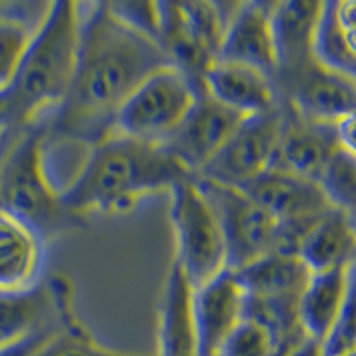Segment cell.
Here are the masks:
<instances>
[{
  "label": "cell",
  "instance_id": "7402d4cb",
  "mask_svg": "<svg viewBox=\"0 0 356 356\" xmlns=\"http://www.w3.org/2000/svg\"><path fill=\"white\" fill-rule=\"evenodd\" d=\"M237 275L250 300H300L312 271L298 255L273 251L243 267Z\"/></svg>",
  "mask_w": 356,
  "mask_h": 356
},
{
  "label": "cell",
  "instance_id": "7c38bea8",
  "mask_svg": "<svg viewBox=\"0 0 356 356\" xmlns=\"http://www.w3.org/2000/svg\"><path fill=\"white\" fill-rule=\"evenodd\" d=\"M246 292L232 269L195 289V323L200 356H218L222 344L246 319Z\"/></svg>",
  "mask_w": 356,
  "mask_h": 356
},
{
  "label": "cell",
  "instance_id": "d6986e66",
  "mask_svg": "<svg viewBox=\"0 0 356 356\" xmlns=\"http://www.w3.org/2000/svg\"><path fill=\"white\" fill-rule=\"evenodd\" d=\"M355 0H328L321 4L312 56L324 68L356 79Z\"/></svg>",
  "mask_w": 356,
  "mask_h": 356
},
{
  "label": "cell",
  "instance_id": "f546056e",
  "mask_svg": "<svg viewBox=\"0 0 356 356\" xmlns=\"http://www.w3.org/2000/svg\"><path fill=\"white\" fill-rule=\"evenodd\" d=\"M335 136L340 148L355 154V114L342 118L340 122L335 123Z\"/></svg>",
  "mask_w": 356,
  "mask_h": 356
},
{
  "label": "cell",
  "instance_id": "1f68e13d",
  "mask_svg": "<svg viewBox=\"0 0 356 356\" xmlns=\"http://www.w3.org/2000/svg\"><path fill=\"white\" fill-rule=\"evenodd\" d=\"M4 139H6V127L2 125V122H0V150H2V145H4Z\"/></svg>",
  "mask_w": 356,
  "mask_h": 356
},
{
  "label": "cell",
  "instance_id": "8fae6325",
  "mask_svg": "<svg viewBox=\"0 0 356 356\" xmlns=\"http://www.w3.org/2000/svg\"><path fill=\"white\" fill-rule=\"evenodd\" d=\"M239 189L284 227L310 230L324 212L333 209L316 180L278 168H269Z\"/></svg>",
  "mask_w": 356,
  "mask_h": 356
},
{
  "label": "cell",
  "instance_id": "d6a6232c",
  "mask_svg": "<svg viewBox=\"0 0 356 356\" xmlns=\"http://www.w3.org/2000/svg\"><path fill=\"white\" fill-rule=\"evenodd\" d=\"M2 111H4V100H2V93H0V118H2Z\"/></svg>",
  "mask_w": 356,
  "mask_h": 356
},
{
  "label": "cell",
  "instance_id": "4316f807",
  "mask_svg": "<svg viewBox=\"0 0 356 356\" xmlns=\"http://www.w3.org/2000/svg\"><path fill=\"white\" fill-rule=\"evenodd\" d=\"M218 356H276V342L267 326L246 317L222 344Z\"/></svg>",
  "mask_w": 356,
  "mask_h": 356
},
{
  "label": "cell",
  "instance_id": "5bb4252c",
  "mask_svg": "<svg viewBox=\"0 0 356 356\" xmlns=\"http://www.w3.org/2000/svg\"><path fill=\"white\" fill-rule=\"evenodd\" d=\"M273 2H239L228 20L218 59L251 66L275 81V38L271 25Z\"/></svg>",
  "mask_w": 356,
  "mask_h": 356
},
{
  "label": "cell",
  "instance_id": "52a82bcc",
  "mask_svg": "<svg viewBox=\"0 0 356 356\" xmlns=\"http://www.w3.org/2000/svg\"><path fill=\"white\" fill-rule=\"evenodd\" d=\"M196 178L211 203L227 244L228 269L239 271L276 251L278 222L239 187L221 186Z\"/></svg>",
  "mask_w": 356,
  "mask_h": 356
},
{
  "label": "cell",
  "instance_id": "277c9868",
  "mask_svg": "<svg viewBox=\"0 0 356 356\" xmlns=\"http://www.w3.org/2000/svg\"><path fill=\"white\" fill-rule=\"evenodd\" d=\"M47 120L6 130L0 150V211L27 222L44 241L81 221L65 209L50 173Z\"/></svg>",
  "mask_w": 356,
  "mask_h": 356
},
{
  "label": "cell",
  "instance_id": "2e32d148",
  "mask_svg": "<svg viewBox=\"0 0 356 356\" xmlns=\"http://www.w3.org/2000/svg\"><path fill=\"white\" fill-rule=\"evenodd\" d=\"M44 243L27 222L0 211V294L29 291L43 282Z\"/></svg>",
  "mask_w": 356,
  "mask_h": 356
},
{
  "label": "cell",
  "instance_id": "6da1fadb",
  "mask_svg": "<svg viewBox=\"0 0 356 356\" xmlns=\"http://www.w3.org/2000/svg\"><path fill=\"white\" fill-rule=\"evenodd\" d=\"M170 65L161 44L120 20L109 2L81 4L77 65L65 100L47 120L49 141L93 146L106 139L134 89Z\"/></svg>",
  "mask_w": 356,
  "mask_h": 356
},
{
  "label": "cell",
  "instance_id": "836d02e7",
  "mask_svg": "<svg viewBox=\"0 0 356 356\" xmlns=\"http://www.w3.org/2000/svg\"><path fill=\"white\" fill-rule=\"evenodd\" d=\"M351 356H356V355H351Z\"/></svg>",
  "mask_w": 356,
  "mask_h": 356
},
{
  "label": "cell",
  "instance_id": "d4e9b609",
  "mask_svg": "<svg viewBox=\"0 0 356 356\" xmlns=\"http://www.w3.org/2000/svg\"><path fill=\"white\" fill-rule=\"evenodd\" d=\"M317 184L333 209L355 216L356 159L353 152L339 148L323 170Z\"/></svg>",
  "mask_w": 356,
  "mask_h": 356
},
{
  "label": "cell",
  "instance_id": "ac0fdd59",
  "mask_svg": "<svg viewBox=\"0 0 356 356\" xmlns=\"http://www.w3.org/2000/svg\"><path fill=\"white\" fill-rule=\"evenodd\" d=\"M355 296V266L312 273L300 298L298 316L307 337L323 340Z\"/></svg>",
  "mask_w": 356,
  "mask_h": 356
},
{
  "label": "cell",
  "instance_id": "f1b7e54d",
  "mask_svg": "<svg viewBox=\"0 0 356 356\" xmlns=\"http://www.w3.org/2000/svg\"><path fill=\"white\" fill-rule=\"evenodd\" d=\"M47 6L31 4V2L27 4V2H9V0H0V18H15V20L40 24L44 11H47Z\"/></svg>",
  "mask_w": 356,
  "mask_h": 356
},
{
  "label": "cell",
  "instance_id": "603a6c76",
  "mask_svg": "<svg viewBox=\"0 0 356 356\" xmlns=\"http://www.w3.org/2000/svg\"><path fill=\"white\" fill-rule=\"evenodd\" d=\"M52 294L54 308L61 330L41 349L38 356H154L125 353L102 346L91 332L86 328L73 310L72 285L63 276H54L47 282Z\"/></svg>",
  "mask_w": 356,
  "mask_h": 356
},
{
  "label": "cell",
  "instance_id": "cb8c5ba5",
  "mask_svg": "<svg viewBox=\"0 0 356 356\" xmlns=\"http://www.w3.org/2000/svg\"><path fill=\"white\" fill-rule=\"evenodd\" d=\"M54 323L59 319L47 282L29 291L0 294V348Z\"/></svg>",
  "mask_w": 356,
  "mask_h": 356
},
{
  "label": "cell",
  "instance_id": "5b68a950",
  "mask_svg": "<svg viewBox=\"0 0 356 356\" xmlns=\"http://www.w3.org/2000/svg\"><path fill=\"white\" fill-rule=\"evenodd\" d=\"M170 196V218L177 235L175 264L193 289H200L228 269L225 237L195 177L175 184Z\"/></svg>",
  "mask_w": 356,
  "mask_h": 356
},
{
  "label": "cell",
  "instance_id": "4dcf8cb0",
  "mask_svg": "<svg viewBox=\"0 0 356 356\" xmlns=\"http://www.w3.org/2000/svg\"><path fill=\"white\" fill-rule=\"evenodd\" d=\"M287 356H324V355H323V348H321L319 340L307 337V339L296 346Z\"/></svg>",
  "mask_w": 356,
  "mask_h": 356
},
{
  "label": "cell",
  "instance_id": "3957f363",
  "mask_svg": "<svg viewBox=\"0 0 356 356\" xmlns=\"http://www.w3.org/2000/svg\"><path fill=\"white\" fill-rule=\"evenodd\" d=\"M81 40V4L57 0L47 6L22 57L17 75L2 93L0 122L6 130L43 122L61 106L72 84Z\"/></svg>",
  "mask_w": 356,
  "mask_h": 356
},
{
  "label": "cell",
  "instance_id": "ba28073f",
  "mask_svg": "<svg viewBox=\"0 0 356 356\" xmlns=\"http://www.w3.org/2000/svg\"><path fill=\"white\" fill-rule=\"evenodd\" d=\"M282 122V106L269 113L246 116L196 177L221 186H246L273 166Z\"/></svg>",
  "mask_w": 356,
  "mask_h": 356
},
{
  "label": "cell",
  "instance_id": "4fadbf2b",
  "mask_svg": "<svg viewBox=\"0 0 356 356\" xmlns=\"http://www.w3.org/2000/svg\"><path fill=\"white\" fill-rule=\"evenodd\" d=\"M282 134L271 168L319 180L332 155L340 148L335 136V123L308 122L292 113L282 102Z\"/></svg>",
  "mask_w": 356,
  "mask_h": 356
},
{
  "label": "cell",
  "instance_id": "484cf974",
  "mask_svg": "<svg viewBox=\"0 0 356 356\" xmlns=\"http://www.w3.org/2000/svg\"><path fill=\"white\" fill-rule=\"evenodd\" d=\"M38 24L0 18V93L13 82Z\"/></svg>",
  "mask_w": 356,
  "mask_h": 356
},
{
  "label": "cell",
  "instance_id": "8992f818",
  "mask_svg": "<svg viewBox=\"0 0 356 356\" xmlns=\"http://www.w3.org/2000/svg\"><path fill=\"white\" fill-rule=\"evenodd\" d=\"M200 91L175 66L155 70L123 102L114 130L150 145H164L182 123Z\"/></svg>",
  "mask_w": 356,
  "mask_h": 356
},
{
  "label": "cell",
  "instance_id": "9a60e30c",
  "mask_svg": "<svg viewBox=\"0 0 356 356\" xmlns=\"http://www.w3.org/2000/svg\"><path fill=\"white\" fill-rule=\"evenodd\" d=\"M203 89L222 106L243 116H253L280 107L275 81L251 66L216 59L203 77Z\"/></svg>",
  "mask_w": 356,
  "mask_h": 356
},
{
  "label": "cell",
  "instance_id": "30bf717a",
  "mask_svg": "<svg viewBox=\"0 0 356 356\" xmlns=\"http://www.w3.org/2000/svg\"><path fill=\"white\" fill-rule=\"evenodd\" d=\"M244 118L246 116L219 104L203 89L196 95L182 123L162 146L196 177Z\"/></svg>",
  "mask_w": 356,
  "mask_h": 356
},
{
  "label": "cell",
  "instance_id": "e0dca14e",
  "mask_svg": "<svg viewBox=\"0 0 356 356\" xmlns=\"http://www.w3.org/2000/svg\"><path fill=\"white\" fill-rule=\"evenodd\" d=\"M193 300L195 289L173 262L162 294L157 356H200Z\"/></svg>",
  "mask_w": 356,
  "mask_h": 356
},
{
  "label": "cell",
  "instance_id": "83f0119b",
  "mask_svg": "<svg viewBox=\"0 0 356 356\" xmlns=\"http://www.w3.org/2000/svg\"><path fill=\"white\" fill-rule=\"evenodd\" d=\"M324 356H351L356 355L355 333V296L349 298L340 316L333 323L330 332L321 340Z\"/></svg>",
  "mask_w": 356,
  "mask_h": 356
},
{
  "label": "cell",
  "instance_id": "7a4b0ae2",
  "mask_svg": "<svg viewBox=\"0 0 356 356\" xmlns=\"http://www.w3.org/2000/svg\"><path fill=\"white\" fill-rule=\"evenodd\" d=\"M187 177L193 175L164 146L114 132L89 146L81 170L61 189V202L77 218L89 212L127 214L143 198L170 193Z\"/></svg>",
  "mask_w": 356,
  "mask_h": 356
},
{
  "label": "cell",
  "instance_id": "ffe728a7",
  "mask_svg": "<svg viewBox=\"0 0 356 356\" xmlns=\"http://www.w3.org/2000/svg\"><path fill=\"white\" fill-rule=\"evenodd\" d=\"M355 216L339 209L324 212L301 241L298 257L312 273L355 266Z\"/></svg>",
  "mask_w": 356,
  "mask_h": 356
},
{
  "label": "cell",
  "instance_id": "44dd1931",
  "mask_svg": "<svg viewBox=\"0 0 356 356\" xmlns=\"http://www.w3.org/2000/svg\"><path fill=\"white\" fill-rule=\"evenodd\" d=\"M323 2L287 0L273 2L271 25L280 72L296 68L312 59V44ZM276 77V75H275Z\"/></svg>",
  "mask_w": 356,
  "mask_h": 356
},
{
  "label": "cell",
  "instance_id": "9c48e42d",
  "mask_svg": "<svg viewBox=\"0 0 356 356\" xmlns=\"http://www.w3.org/2000/svg\"><path fill=\"white\" fill-rule=\"evenodd\" d=\"M276 91L285 107L316 123H337L355 114L356 79L324 68L312 57L276 73Z\"/></svg>",
  "mask_w": 356,
  "mask_h": 356
}]
</instances>
